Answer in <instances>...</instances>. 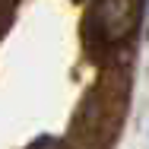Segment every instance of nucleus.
<instances>
[{"mask_svg":"<svg viewBox=\"0 0 149 149\" xmlns=\"http://www.w3.org/2000/svg\"><path fill=\"white\" fill-rule=\"evenodd\" d=\"M140 3L143 0H98L92 13V29L98 32L102 45L127 41L140 22Z\"/></svg>","mask_w":149,"mask_h":149,"instance_id":"1","label":"nucleus"}]
</instances>
